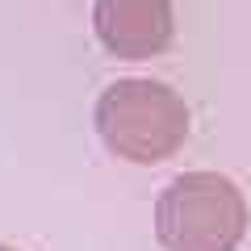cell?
<instances>
[{"mask_svg":"<svg viewBox=\"0 0 251 251\" xmlns=\"http://www.w3.org/2000/svg\"><path fill=\"white\" fill-rule=\"evenodd\" d=\"M97 134L117 159L163 163L188 138V105L159 80H117L97 100Z\"/></svg>","mask_w":251,"mask_h":251,"instance_id":"1","label":"cell"},{"mask_svg":"<svg viewBox=\"0 0 251 251\" xmlns=\"http://www.w3.org/2000/svg\"><path fill=\"white\" fill-rule=\"evenodd\" d=\"M155 234L168 251H234L247 234V201L218 172H184L159 193Z\"/></svg>","mask_w":251,"mask_h":251,"instance_id":"2","label":"cell"},{"mask_svg":"<svg viewBox=\"0 0 251 251\" xmlns=\"http://www.w3.org/2000/svg\"><path fill=\"white\" fill-rule=\"evenodd\" d=\"M0 251H17V247H0Z\"/></svg>","mask_w":251,"mask_h":251,"instance_id":"4","label":"cell"},{"mask_svg":"<svg viewBox=\"0 0 251 251\" xmlns=\"http://www.w3.org/2000/svg\"><path fill=\"white\" fill-rule=\"evenodd\" d=\"M92 29L117 59H155L176 38V13L172 0H97Z\"/></svg>","mask_w":251,"mask_h":251,"instance_id":"3","label":"cell"}]
</instances>
